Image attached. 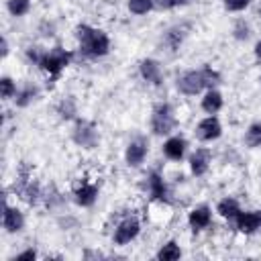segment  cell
I'll return each instance as SVG.
<instances>
[{
  "label": "cell",
  "instance_id": "cell-1",
  "mask_svg": "<svg viewBox=\"0 0 261 261\" xmlns=\"http://www.w3.org/2000/svg\"><path fill=\"white\" fill-rule=\"evenodd\" d=\"M220 84V73L212 65H202L198 69H188L175 80V88L184 96H198Z\"/></svg>",
  "mask_w": 261,
  "mask_h": 261
},
{
  "label": "cell",
  "instance_id": "cell-2",
  "mask_svg": "<svg viewBox=\"0 0 261 261\" xmlns=\"http://www.w3.org/2000/svg\"><path fill=\"white\" fill-rule=\"evenodd\" d=\"M75 39H77L80 53L88 59H100L110 51V37L102 29H96L90 24H77Z\"/></svg>",
  "mask_w": 261,
  "mask_h": 261
},
{
  "label": "cell",
  "instance_id": "cell-3",
  "mask_svg": "<svg viewBox=\"0 0 261 261\" xmlns=\"http://www.w3.org/2000/svg\"><path fill=\"white\" fill-rule=\"evenodd\" d=\"M71 61H73V53L69 49H63L61 45H55L51 49H45L39 67L49 75V80H57Z\"/></svg>",
  "mask_w": 261,
  "mask_h": 261
},
{
  "label": "cell",
  "instance_id": "cell-4",
  "mask_svg": "<svg viewBox=\"0 0 261 261\" xmlns=\"http://www.w3.org/2000/svg\"><path fill=\"white\" fill-rule=\"evenodd\" d=\"M177 126V118L173 112V106L169 102H159L155 104L153 112H151V130L157 137H167L175 130Z\"/></svg>",
  "mask_w": 261,
  "mask_h": 261
},
{
  "label": "cell",
  "instance_id": "cell-5",
  "mask_svg": "<svg viewBox=\"0 0 261 261\" xmlns=\"http://www.w3.org/2000/svg\"><path fill=\"white\" fill-rule=\"evenodd\" d=\"M71 141L82 147V149H94L100 143V133L98 126L92 120L86 118H75L73 128H71Z\"/></svg>",
  "mask_w": 261,
  "mask_h": 261
},
{
  "label": "cell",
  "instance_id": "cell-6",
  "mask_svg": "<svg viewBox=\"0 0 261 261\" xmlns=\"http://www.w3.org/2000/svg\"><path fill=\"white\" fill-rule=\"evenodd\" d=\"M141 232V222L137 216H126L118 222V226L114 228V234H112V241L114 245L122 247V245H128L130 241H135Z\"/></svg>",
  "mask_w": 261,
  "mask_h": 261
},
{
  "label": "cell",
  "instance_id": "cell-7",
  "mask_svg": "<svg viewBox=\"0 0 261 261\" xmlns=\"http://www.w3.org/2000/svg\"><path fill=\"white\" fill-rule=\"evenodd\" d=\"M196 139L202 141V143H212L216 141L220 135H222V124L218 120L216 114H208L206 118H202L198 124H196V130H194Z\"/></svg>",
  "mask_w": 261,
  "mask_h": 261
},
{
  "label": "cell",
  "instance_id": "cell-8",
  "mask_svg": "<svg viewBox=\"0 0 261 261\" xmlns=\"http://www.w3.org/2000/svg\"><path fill=\"white\" fill-rule=\"evenodd\" d=\"M147 153H149V143H147V139L137 137V139H133V141L126 145V149H124V161H126L128 167H139V165H143V161L147 159Z\"/></svg>",
  "mask_w": 261,
  "mask_h": 261
},
{
  "label": "cell",
  "instance_id": "cell-9",
  "mask_svg": "<svg viewBox=\"0 0 261 261\" xmlns=\"http://www.w3.org/2000/svg\"><path fill=\"white\" fill-rule=\"evenodd\" d=\"M232 222L239 232L253 234V232L261 230V210H241Z\"/></svg>",
  "mask_w": 261,
  "mask_h": 261
},
{
  "label": "cell",
  "instance_id": "cell-10",
  "mask_svg": "<svg viewBox=\"0 0 261 261\" xmlns=\"http://www.w3.org/2000/svg\"><path fill=\"white\" fill-rule=\"evenodd\" d=\"M147 192H149V196H151L153 200H157V202H163V204H169V202H171L169 188H167L163 175L157 173V171H151V173L147 175Z\"/></svg>",
  "mask_w": 261,
  "mask_h": 261
},
{
  "label": "cell",
  "instance_id": "cell-11",
  "mask_svg": "<svg viewBox=\"0 0 261 261\" xmlns=\"http://www.w3.org/2000/svg\"><path fill=\"white\" fill-rule=\"evenodd\" d=\"M188 163H190V171H192L196 177H202V175H206L208 169H210V163H212V151L206 149V147H200V149H196V151L190 155Z\"/></svg>",
  "mask_w": 261,
  "mask_h": 261
},
{
  "label": "cell",
  "instance_id": "cell-12",
  "mask_svg": "<svg viewBox=\"0 0 261 261\" xmlns=\"http://www.w3.org/2000/svg\"><path fill=\"white\" fill-rule=\"evenodd\" d=\"M2 226L6 232H20L24 228V214L16 206H8L6 200L2 204Z\"/></svg>",
  "mask_w": 261,
  "mask_h": 261
},
{
  "label": "cell",
  "instance_id": "cell-13",
  "mask_svg": "<svg viewBox=\"0 0 261 261\" xmlns=\"http://www.w3.org/2000/svg\"><path fill=\"white\" fill-rule=\"evenodd\" d=\"M139 73L141 77L151 84V86H161L163 82V69H161V63L153 57H147V59H141L139 63Z\"/></svg>",
  "mask_w": 261,
  "mask_h": 261
},
{
  "label": "cell",
  "instance_id": "cell-14",
  "mask_svg": "<svg viewBox=\"0 0 261 261\" xmlns=\"http://www.w3.org/2000/svg\"><path fill=\"white\" fill-rule=\"evenodd\" d=\"M98 196H100V188H98L96 184H92V181H82V184L73 190V200H75V204L82 206V208L94 206L96 200H98Z\"/></svg>",
  "mask_w": 261,
  "mask_h": 261
},
{
  "label": "cell",
  "instance_id": "cell-15",
  "mask_svg": "<svg viewBox=\"0 0 261 261\" xmlns=\"http://www.w3.org/2000/svg\"><path fill=\"white\" fill-rule=\"evenodd\" d=\"M210 222H212V210L206 204H200V206L192 208L190 214H188V224L194 232H200V230L208 228Z\"/></svg>",
  "mask_w": 261,
  "mask_h": 261
},
{
  "label": "cell",
  "instance_id": "cell-16",
  "mask_svg": "<svg viewBox=\"0 0 261 261\" xmlns=\"http://www.w3.org/2000/svg\"><path fill=\"white\" fill-rule=\"evenodd\" d=\"M188 153V141L179 135H173V137H167V141L163 143V155L169 159V161H181Z\"/></svg>",
  "mask_w": 261,
  "mask_h": 261
},
{
  "label": "cell",
  "instance_id": "cell-17",
  "mask_svg": "<svg viewBox=\"0 0 261 261\" xmlns=\"http://www.w3.org/2000/svg\"><path fill=\"white\" fill-rule=\"evenodd\" d=\"M200 106H202V110H204L206 114H216V112L222 110L224 98H222V94H220L216 88H210V90H206V92L202 94Z\"/></svg>",
  "mask_w": 261,
  "mask_h": 261
},
{
  "label": "cell",
  "instance_id": "cell-18",
  "mask_svg": "<svg viewBox=\"0 0 261 261\" xmlns=\"http://www.w3.org/2000/svg\"><path fill=\"white\" fill-rule=\"evenodd\" d=\"M239 212H241V204H239V200L232 198V196H226V198H222V200L216 204V214L222 216L224 220H230V222H232V220L239 216Z\"/></svg>",
  "mask_w": 261,
  "mask_h": 261
},
{
  "label": "cell",
  "instance_id": "cell-19",
  "mask_svg": "<svg viewBox=\"0 0 261 261\" xmlns=\"http://www.w3.org/2000/svg\"><path fill=\"white\" fill-rule=\"evenodd\" d=\"M37 96H39V88L35 84H27V86L18 88V92L14 96V104L18 108H27L29 104H33L37 100Z\"/></svg>",
  "mask_w": 261,
  "mask_h": 261
},
{
  "label": "cell",
  "instance_id": "cell-20",
  "mask_svg": "<svg viewBox=\"0 0 261 261\" xmlns=\"http://www.w3.org/2000/svg\"><path fill=\"white\" fill-rule=\"evenodd\" d=\"M57 114H59L63 120H71V118H75V114H77L75 98H73V96H65V98L57 104Z\"/></svg>",
  "mask_w": 261,
  "mask_h": 261
},
{
  "label": "cell",
  "instance_id": "cell-21",
  "mask_svg": "<svg viewBox=\"0 0 261 261\" xmlns=\"http://www.w3.org/2000/svg\"><path fill=\"white\" fill-rule=\"evenodd\" d=\"M186 39V29L184 27H173V29H169L167 33H165V45L171 49V51H175V49H179V45H181V41Z\"/></svg>",
  "mask_w": 261,
  "mask_h": 261
},
{
  "label": "cell",
  "instance_id": "cell-22",
  "mask_svg": "<svg viewBox=\"0 0 261 261\" xmlns=\"http://www.w3.org/2000/svg\"><path fill=\"white\" fill-rule=\"evenodd\" d=\"M179 257H181V249H179V245H177L175 241L165 243V245L157 251V259H161V261H175V259H179Z\"/></svg>",
  "mask_w": 261,
  "mask_h": 261
},
{
  "label": "cell",
  "instance_id": "cell-23",
  "mask_svg": "<svg viewBox=\"0 0 261 261\" xmlns=\"http://www.w3.org/2000/svg\"><path fill=\"white\" fill-rule=\"evenodd\" d=\"M245 145L255 149V147H261V122H253L249 124V128L245 130V137H243Z\"/></svg>",
  "mask_w": 261,
  "mask_h": 261
},
{
  "label": "cell",
  "instance_id": "cell-24",
  "mask_svg": "<svg viewBox=\"0 0 261 261\" xmlns=\"http://www.w3.org/2000/svg\"><path fill=\"white\" fill-rule=\"evenodd\" d=\"M126 6L130 10V14L143 16V14H147V12H151L155 8V0H128Z\"/></svg>",
  "mask_w": 261,
  "mask_h": 261
},
{
  "label": "cell",
  "instance_id": "cell-25",
  "mask_svg": "<svg viewBox=\"0 0 261 261\" xmlns=\"http://www.w3.org/2000/svg\"><path fill=\"white\" fill-rule=\"evenodd\" d=\"M6 8L12 16H24L31 10V0H6Z\"/></svg>",
  "mask_w": 261,
  "mask_h": 261
},
{
  "label": "cell",
  "instance_id": "cell-26",
  "mask_svg": "<svg viewBox=\"0 0 261 261\" xmlns=\"http://www.w3.org/2000/svg\"><path fill=\"white\" fill-rule=\"evenodd\" d=\"M0 90H2V100H10L16 96L18 88H16V82L10 77V75H2L0 80Z\"/></svg>",
  "mask_w": 261,
  "mask_h": 261
},
{
  "label": "cell",
  "instance_id": "cell-27",
  "mask_svg": "<svg viewBox=\"0 0 261 261\" xmlns=\"http://www.w3.org/2000/svg\"><path fill=\"white\" fill-rule=\"evenodd\" d=\"M232 37H234L237 41H247V39L251 37V27H249V22L237 20L234 27H232Z\"/></svg>",
  "mask_w": 261,
  "mask_h": 261
},
{
  "label": "cell",
  "instance_id": "cell-28",
  "mask_svg": "<svg viewBox=\"0 0 261 261\" xmlns=\"http://www.w3.org/2000/svg\"><path fill=\"white\" fill-rule=\"evenodd\" d=\"M251 0H222V6L226 12H243L245 8H249Z\"/></svg>",
  "mask_w": 261,
  "mask_h": 261
},
{
  "label": "cell",
  "instance_id": "cell-29",
  "mask_svg": "<svg viewBox=\"0 0 261 261\" xmlns=\"http://www.w3.org/2000/svg\"><path fill=\"white\" fill-rule=\"evenodd\" d=\"M194 0H155V8L169 10V8H177V6H188Z\"/></svg>",
  "mask_w": 261,
  "mask_h": 261
},
{
  "label": "cell",
  "instance_id": "cell-30",
  "mask_svg": "<svg viewBox=\"0 0 261 261\" xmlns=\"http://www.w3.org/2000/svg\"><path fill=\"white\" fill-rule=\"evenodd\" d=\"M43 49H39V47H29L27 49V59L31 61V63H35V65H39V61H41V57H43Z\"/></svg>",
  "mask_w": 261,
  "mask_h": 261
},
{
  "label": "cell",
  "instance_id": "cell-31",
  "mask_svg": "<svg viewBox=\"0 0 261 261\" xmlns=\"http://www.w3.org/2000/svg\"><path fill=\"white\" fill-rule=\"evenodd\" d=\"M33 259H37V251L31 247V249H27V251H22V253H18L16 257H14V261H33Z\"/></svg>",
  "mask_w": 261,
  "mask_h": 261
},
{
  "label": "cell",
  "instance_id": "cell-32",
  "mask_svg": "<svg viewBox=\"0 0 261 261\" xmlns=\"http://www.w3.org/2000/svg\"><path fill=\"white\" fill-rule=\"evenodd\" d=\"M253 53H255V57L261 61V39L255 43V47H253Z\"/></svg>",
  "mask_w": 261,
  "mask_h": 261
},
{
  "label": "cell",
  "instance_id": "cell-33",
  "mask_svg": "<svg viewBox=\"0 0 261 261\" xmlns=\"http://www.w3.org/2000/svg\"><path fill=\"white\" fill-rule=\"evenodd\" d=\"M8 41H6V37H2V57H6L8 55Z\"/></svg>",
  "mask_w": 261,
  "mask_h": 261
},
{
  "label": "cell",
  "instance_id": "cell-34",
  "mask_svg": "<svg viewBox=\"0 0 261 261\" xmlns=\"http://www.w3.org/2000/svg\"><path fill=\"white\" fill-rule=\"evenodd\" d=\"M259 14H261V4H259Z\"/></svg>",
  "mask_w": 261,
  "mask_h": 261
},
{
  "label": "cell",
  "instance_id": "cell-35",
  "mask_svg": "<svg viewBox=\"0 0 261 261\" xmlns=\"http://www.w3.org/2000/svg\"><path fill=\"white\" fill-rule=\"evenodd\" d=\"M259 84H261V77H259Z\"/></svg>",
  "mask_w": 261,
  "mask_h": 261
}]
</instances>
